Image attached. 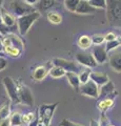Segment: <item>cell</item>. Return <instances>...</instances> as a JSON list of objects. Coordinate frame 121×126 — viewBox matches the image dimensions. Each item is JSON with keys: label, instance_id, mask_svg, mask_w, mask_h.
Listing matches in <instances>:
<instances>
[{"label": "cell", "instance_id": "obj_1", "mask_svg": "<svg viewBox=\"0 0 121 126\" xmlns=\"http://www.w3.org/2000/svg\"><path fill=\"white\" fill-rule=\"evenodd\" d=\"M107 20L113 26H121V0H107Z\"/></svg>", "mask_w": 121, "mask_h": 126}, {"label": "cell", "instance_id": "obj_2", "mask_svg": "<svg viewBox=\"0 0 121 126\" xmlns=\"http://www.w3.org/2000/svg\"><path fill=\"white\" fill-rule=\"evenodd\" d=\"M6 9L9 10L16 18H20L24 15L37 12V9L35 6L28 4V3L22 1V0H14V1L10 2L9 6H7Z\"/></svg>", "mask_w": 121, "mask_h": 126}, {"label": "cell", "instance_id": "obj_3", "mask_svg": "<svg viewBox=\"0 0 121 126\" xmlns=\"http://www.w3.org/2000/svg\"><path fill=\"white\" fill-rule=\"evenodd\" d=\"M40 17H41V14L37 11V12H34V13L24 15L20 18H17V30L19 32V34H20L21 36L26 35L29 33L31 26Z\"/></svg>", "mask_w": 121, "mask_h": 126}, {"label": "cell", "instance_id": "obj_4", "mask_svg": "<svg viewBox=\"0 0 121 126\" xmlns=\"http://www.w3.org/2000/svg\"><path fill=\"white\" fill-rule=\"evenodd\" d=\"M2 84L4 86L7 94H9V98L12 103L13 104L20 103L19 96H18V85L16 84V82L11 77H4L2 79Z\"/></svg>", "mask_w": 121, "mask_h": 126}, {"label": "cell", "instance_id": "obj_5", "mask_svg": "<svg viewBox=\"0 0 121 126\" xmlns=\"http://www.w3.org/2000/svg\"><path fill=\"white\" fill-rule=\"evenodd\" d=\"M58 103H54V104H43L40 106L39 108V123L43 124L46 126H50V122L52 120L54 111L56 109V106Z\"/></svg>", "mask_w": 121, "mask_h": 126}, {"label": "cell", "instance_id": "obj_6", "mask_svg": "<svg viewBox=\"0 0 121 126\" xmlns=\"http://www.w3.org/2000/svg\"><path fill=\"white\" fill-rule=\"evenodd\" d=\"M52 62H53L54 66H59V67L63 68L66 73L71 72V73H76V74L79 73L80 74L82 72L79 63H76L74 61L65 60V59H62V58H54Z\"/></svg>", "mask_w": 121, "mask_h": 126}, {"label": "cell", "instance_id": "obj_7", "mask_svg": "<svg viewBox=\"0 0 121 126\" xmlns=\"http://www.w3.org/2000/svg\"><path fill=\"white\" fill-rule=\"evenodd\" d=\"M76 61L77 63H79L80 65L85 66L87 68L91 67H96L97 66V62L95 60V58L92 55V53H87L84 50H80V52L76 53Z\"/></svg>", "mask_w": 121, "mask_h": 126}, {"label": "cell", "instance_id": "obj_8", "mask_svg": "<svg viewBox=\"0 0 121 126\" xmlns=\"http://www.w3.org/2000/svg\"><path fill=\"white\" fill-rule=\"evenodd\" d=\"M18 96L21 104H24L26 106H33L34 105V96L31 89L25 85H19L18 86Z\"/></svg>", "mask_w": 121, "mask_h": 126}, {"label": "cell", "instance_id": "obj_9", "mask_svg": "<svg viewBox=\"0 0 121 126\" xmlns=\"http://www.w3.org/2000/svg\"><path fill=\"white\" fill-rule=\"evenodd\" d=\"M79 90L84 96H87L91 98H99L100 87L92 80L87 81L86 83H84V84H81Z\"/></svg>", "mask_w": 121, "mask_h": 126}, {"label": "cell", "instance_id": "obj_10", "mask_svg": "<svg viewBox=\"0 0 121 126\" xmlns=\"http://www.w3.org/2000/svg\"><path fill=\"white\" fill-rule=\"evenodd\" d=\"M2 41H3V45L4 46H14V47H16V48L20 49L21 52H23V47H24L23 41L16 34L12 33V34L6 35V36L2 38Z\"/></svg>", "mask_w": 121, "mask_h": 126}, {"label": "cell", "instance_id": "obj_11", "mask_svg": "<svg viewBox=\"0 0 121 126\" xmlns=\"http://www.w3.org/2000/svg\"><path fill=\"white\" fill-rule=\"evenodd\" d=\"M92 55L94 56V58H95L97 64H104V63L108 60L107 52H106V49H105L104 46L95 45L93 47Z\"/></svg>", "mask_w": 121, "mask_h": 126}, {"label": "cell", "instance_id": "obj_12", "mask_svg": "<svg viewBox=\"0 0 121 126\" xmlns=\"http://www.w3.org/2000/svg\"><path fill=\"white\" fill-rule=\"evenodd\" d=\"M53 62H48L45 65H40L38 67L35 68L33 73V79L35 81H41L48 76V74H50L51 68L53 67Z\"/></svg>", "mask_w": 121, "mask_h": 126}, {"label": "cell", "instance_id": "obj_13", "mask_svg": "<svg viewBox=\"0 0 121 126\" xmlns=\"http://www.w3.org/2000/svg\"><path fill=\"white\" fill-rule=\"evenodd\" d=\"M0 15H1L2 23H4L5 25L13 27L17 25V18L11 13V12L6 9V7H1L0 9Z\"/></svg>", "mask_w": 121, "mask_h": 126}, {"label": "cell", "instance_id": "obj_14", "mask_svg": "<svg viewBox=\"0 0 121 126\" xmlns=\"http://www.w3.org/2000/svg\"><path fill=\"white\" fill-rule=\"evenodd\" d=\"M59 1L58 0H40L37 4V9L38 12L40 14L45 13L50 10L56 9V7H59Z\"/></svg>", "mask_w": 121, "mask_h": 126}, {"label": "cell", "instance_id": "obj_15", "mask_svg": "<svg viewBox=\"0 0 121 126\" xmlns=\"http://www.w3.org/2000/svg\"><path fill=\"white\" fill-rule=\"evenodd\" d=\"M110 65L117 73H121V50L113 52L110 55Z\"/></svg>", "mask_w": 121, "mask_h": 126}, {"label": "cell", "instance_id": "obj_16", "mask_svg": "<svg viewBox=\"0 0 121 126\" xmlns=\"http://www.w3.org/2000/svg\"><path fill=\"white\" fill-rule=\"evenodd\" d=\"M96 11L97 10L89 4L88 1H83V0H81L80 3L78 4L77 10H76V14H79V15H88V14L96 13Z\"/></svg>", "mask_w": 121, "mask_h": 126}, {"label": "cell", "instance_id": "obj_17", "mask_svg": "<svg viewBox=\"0 0 121 126\" xmlns=\"http://www.w3.org/2000/svg\"><path fill=\"white\" fill-rule=\"evenodd\" d=\"M91 80L94 81L100 87L104 84H106L110 81V78L106 74L104 73H100V72H92L91 73Z\"/></svg>", "mask_w": 121, "mask_h": 126}, {"label": "cell", "instance_id": "obj_18", "mask_svg": "<svg viewBox=\"0 0 121 126\" xmlns=\"http://www.w3.org/2000/svg\"><path fill=\"white\" fill-rule=\"evenodd\" d=\"M65 77H66V79H68L69 85H71L73 88H75L76 90L80 89L81 82H80V79H79V75L76 74V73L68 72L66 75H65Z\"/></svg>", "mask_w": 121, "mask_h": 126}, {"label": "cell", "instance_id": "obj_19", "mask_svg": "<svg viewBox=\"0 0 121 126\" xmlns=\"http://www.w3.org/2000/svg\"><path fill=\"white\" fill-rule=\"evenodd\" d=\"M115 92V85L114 83L110 80L106 84L100 86V92H99V97L101 98H107L108 96Z\"/></svg>", "mask_w": 121, "mask_h": 126}, {"label": "cell", "instance_id": "obj_20", "mask_svg": "<svg viewBox=\"0 0 121 126\" xmlns=\"http://www.w3.org/2000/svg\"><path fill=\"white\" fill-rule=\"evenodd\" d=\"M77 44L81 49L85 50V49H87L92 46V44H93L92 38L89 36H87V35H81L77 40Z\"/></svg>", "mask_w": 121, "mask_h": 126}, {"label": "cell", "instance_id": "obj_21", "mask_svg": "<svg viewBox=\"0 0 121 126\" xmlns=\"http://www.w3.org/2000/svg\"><path fill=\"white\" fill-rule=\"evenodd\" d=\"M98 108L102 111H105V110L110 109L113 105H114V99L111 97H107V98H104L103 100H101L98 104Z\"/></svg>", "mask_w": 121, "mask_h": 126}, {"label": "cell", "instance_id": "obj_22", "mask_svg": "<svg viewBox=\"0 0 121 126\" xmlns=\"http://www.w3.org/2000/svg\"><path fill=\"white\" fill-rule=\"evenodd\" d=\"M46 18L52 24H60L62 22V16L57 12H49L46 14Z\"/></svg>", "mask_w": 121, "mask_h": 126}, {"label": "cell", "instance_id": "obj_23", "mask_svg": "<svg viewBox=\"0 0 121 126\" xmlns=\"http://www.w3.org/2000/svg\"><path fill=\"white\" fill-rule=\"evenodd\" d=\"M80 1L81 0H63L64 7L71 13H76V10Z\"/></svg>", "mask_w": 121, "mask_h": 126}, {"label": "cell", "instance_id": "obj_24", "mask_svg": "<svg viewBox=\"0 0 121 126\" xmlns=\"http://www.w3.org/2000/svg\"><path fill=\"white\" fill-rule=\"evenodd\" d=\"M10 113H11V105L9 102H5L0 107V121L4 119H9Z\"/></svg>", "mask_w": 121, "mask_h": 126}, {"label": "cell", "instance_id": "obj_25", "mask_svg": "<svg viewBox=\"0 0 121 126\" xmlns=\"http://www.w3.org/2000/svg\"><path fill=\"white\" fill-rule=\"evenodd\" d=\"M3 53H5V55H9L12 58H18V57H20V55L22 54L20 49H18L14 46H4Z\"/></svg>", "mask_w": 121, "mask_h": 126}, {"label": "cell", "instance_id": "obj_26", "mask_svg": "<svg viewBox=\"0 0 121 126\" xmlns=\"http://www.w3.org/2000/svg\"><path fill=\"white\" fill-rule=\"evenodd\" d=\"M50 75H51V77L58 79V78L64 77L66 75V72L63 68L59 67V66H53V67L51 68V70H50Z\"/></svg>", "mask_w": 121, "mask_h": 126}, {"label": "cell", "instance_id": "obj_27", "mask_svg": "<svg viewBox=\"0 0 121 126\" xmlns=\"http://www.w3.org/2000/svg\"><path fill=\"white\" fill-rule=\"evenodd\" d=\"M89 4L96 10H106L107 9V0H89Z\"/></svg>", "mask_w": 121, "mask_h": 126}, {"label": "cell", "instance_id": "obj_28", "mask_svg": "<svg viewBox=\"0 0 121 126\" xmlns=\"http://www.w3.org/2000/svg\"><path fill=\"white\" fill-rule=\"evenodd\" d=\"M10 120H11V125L12 126H20L23 123L22 116L19 112H14L13 115L11 116Z\"/></svg>", "mask_w": 121, "mask_h": 126}, {"label": "cell", "instance_id": "obj_29", "mask_svg": "<svg viewBox=\"0 0 121 126\" xmlns=\"http://www.w3.org/2000/svg\"><path fill=\"white\" fill-rule=\"evenodd\" d=\"M91 73H92L91 70L86 68V69H83L82 72L79 74V79H80L81 84H84V83H86L87 81L91 80Z\"/></svg>", "mask_w": 121, "mask_h": 126}, {"label": "cell", "instance_id": "obj_30", "mask_svg": "<svg viewBox=\"0 0 121 126\" xmlns=\"http://www.w3.org/2000/svg\"><path fill=\"white\" fill-rule=\"evenodd\" d=\"M91 38H92V42H93L94 45H101L105 41V36L100 35V34L94 35V36H92Z\"/></svg>", "mask_w": 121, "mask_h": 126}, {"label": "cell", "instance_id": "obj_31", "mask_svg": "<svg viewBox=\"0 0 121 126\" xmlns=\"http://www.w3.org/2000/svg\"><path fill=\"white\" fill-rule=\"evenodd\" d=\"M16 26L10 27V26L5 25L4 23H0V34H1L2 37H4V36H6V35H9V34H12V31H13V29H15Z\"/></svg>", "mask_w": 121, "mask_h": 126}, {"label": "cell", "instance_id": "obj_32", "mask_svg": "<svg viewBox=\"0 0 121 126\" xmlns=\"http://www.w3.org/2000/svg\"><path fill=\"white\" fill-rule=\"evenodd\" d=\"M36 119V116H35V112H28V113H24V115L22 116V121L23 123L25 124H30L32 123V122Z\"/></svg>", "mask_w": 121, "mask_h": 126}, {"label": "cell", "instance_id": "obj_33", "mask_svg": "<svg viewBox=\"0 0 121 126\" xmlns=\"http://www.w3.org/2000/svg\"><path fill=\"white\" fill-rule=\"evenodd\" d=\"M120 44L119 42L117 40H114V41H108L106 42V45H105V49H106V52H112V50H114L115 48H117Z\"/></svg>", "mask_w": 121, "mask_h": 126}, {"label": "cell", "instance_id": "obj_34", "mask_svg": "<svg viewBox=\"0 0 121 126\" xmlns=\"http://www.w3.org/2000/svg\"><path fill=\"white\" fill-rule=\"evenodd\" d=\"M59 126H84V125L75 123V122H73V121L69 120V119H63L59 123Z\"/></svg>", "mask_w": 121, "mask_h": 126}, {"label": "cell", "instance_id": "obj_35", "mask_svg": "<svg viewBox=\"0 0 121 126\" xmlns=\"http://www.w3.org/2000/svg\"><path fill=\"white\" fill-rule=\"evenodd\" d=\"M105 40L107 42L108 41H114V40H117V36L114 34V33H107L105 35Z\"/></svg>", "mask_w": 121, "mask_h": 126}, {"label": "cell", "instance_id": "obj_36", "mask_svg": "<svg viewBox=\"0 0 121 126\" xmlns=\"http://www.w3.org/2000/svg\"><path fill=\"white\" fill-rule=\"evenodd\" d=\"M7 65V61L4 57H1L0 58V70H3Z\"/></svg>", "mask_w": 121, "mask_h": 126}, {"label": "cell", "instance_id": "obj_37", "mask_svg": "<svg viewBox=\"0 0 121 126\" xmlns=\"http://www.w3.org/2000/svg\"><path fill=\"white\" fill-rule=\"evenodd\" d=\"M0 126H12L10 118H9V119H4V120L0 121Z\"/></svg>", "mask_w": 121, "mask_h": 126}, {"label": "cell", "instance_id": "obj_38", "mask_svg": "<svg viewBox=\"0 0 121 126\" xmlns=\"http://www.w3.org/2000/svg\"><path fill=\"white\" fill-rule=\"evenodd\" d=\"M23 1L26 2V3H28V4H30V5L35 6V5L38 4V2L40 1V0H23Z\"/></svg>", "mask_w": 121, "mask_h": 126}, {"label": "cell", "instance_id": "obj_39", "mask_svg": "<svg viewBox=\"0 0 121 126\" xmlns=\"http://www.w3.org/2000/svg\"><path fill=\"white\" fill-rule=\"evenodd\" d=\"M39 124H40L39 123V118H36V119H35L32 123H30L28 126H39Z\"/></svg>", "mask_w": 121, "mask_h": 126}, {"label": "cell", "instance_id": "obj_40", "mask_svg": "<svg viewBox=\"0 0 121 126\" xmlns=\"http://www.w3.org/2000/svg\"><path fill=\"white\" fill-rule=\"evenodd\" d=\"M89 126H100V124H99V122H97L96 120L92 119L91 121H89Z\"/></svg>", "mask_w": 121, "mask_h": 126}, {"label": "cell", "instance_id": "obj_41", "mask_svg": "<svg viewBox=\"0 0 121 126\" xmlns=\"http://www.w3.org/2000/svg\"><path fill=\"white\" fill-rule=\"evenodd\" d=\"M3 50H4V45H3L2 38H0V52H3Z\"/></svg>", "mask_w": 121, "mask_h": 126}, {"label": "cell", "instance_id": "obj_42", "mask_svg": "<svg viewBox=\"0 0 121 126\" xmlns=\"http://www.w3.org/2000/svg\"><path fill=\"white\" fill-rule=\"evenodd\" d=\"M117 41H118V42H119V44L121 45V35H120V36L117 37Z\"/></svg>", "mask_w": 121, "mask_h": 126}, {"label": "cell", "instance_id": "obj_43", "mask_svg": "<svg viewBox=\"0 0 121 126\" xmlns=\"http://www.w3.org/2000/svg\"><path fill=\"white\" fill-rule=\"evenodd\" d=\"M1 57H4V53H3V52H0V58H1Z\"/></svg>", "mask_w": 121, "mask_h": 126}, {"label": "cell", "instance_id": "obj_44", "mask_svg": "<svg viewBox=\"0 0 121 126\" xmlns=\"http://www.w3.org/2000/svg\"><path fill=\"white\" fill-rule=\"evenodd\" d=\"M2 1H3V0H0V9L2 7Z\"/></svg>", "mask_w": 121, "mask_h": 126}, {"label": "cell", "instance_id": "obj_45", "mask_svg": "<svg viewBox=\"0 0 121 126\" xmlns=\"http://www.w3.org/2000/svg\"><path fill=\"white\" fill-rule=\"evenodd\" d=\"M0 23H2V19H1V15H0Z\"/></svg>", "mask_w": 121, "mask_h": 126}, {"label": "cell", "instance_id": "obj_46", "mask_svg": "<svg viewBox=\"0 0 121 126\" xmlns=\"http://www.w3.org/2000/svg\"><path fill=\"white\" fill-rule=\"evenodd\" d=\"M39 126H46V125H43V124H39Z\"/></svg>", "mask_w": 121, "mask_h": 126}, {"label": "cell", "instance_id": "obj_47", "mask_svg": "<svg viewBox=\"0 0 121 126\" xmlns=\"http://www.w3.org/2000/svg\"><path fill=\"white\" fill-rule=\"evenodd\" d=\"M0 38H3V37H2V36H1V34H0Z\"/></svg>", "mask_w": 121, "mask_h": 126}, {"label": "cell", "instance_id": "obj_48", "mask_svg": "<svg viewBox=\"0 0 121 126\" xmlns=\"http://www.w3.org/2000/svg\"><path fill=\"white\" fill-rule=\"evenodd\" d=\"M83 1H89V0H83Z\"/></svg>", "mask_w": 121, "mask_h": 126}, {"label": "cell", "instance_id": "obj_49", "mask_svg": "<svg viewBox=\"0 0 121 126\" xmlns=\"http://www.w3.org/2000/svg\"><path fill=\"white\" fill-rule=\"evenodd\" d=\"M108 126H115V125H108Z\"/></svg>", "mask_w": 121, "mask_h": 126}, {"label": "cell", "instance_id": "obj_50", "mask_svg": "<svg viewBox=\"0 0 121 126\" xmlns=\"http://www.w3.org/2000/svg\"><path fill=\"white\" fill-rule=\"evenodd\" d=\"M58 1H59V0H58Z\"/></svg>", "mask_w": 121, "mask_h": 126}]
</instances>
